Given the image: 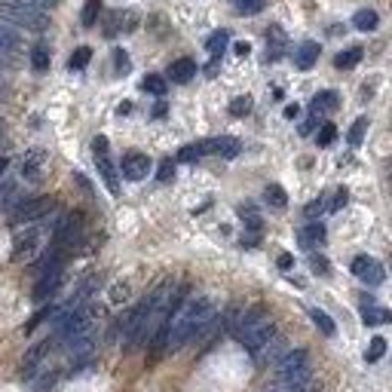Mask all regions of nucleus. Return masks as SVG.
Instances as JSON below:
<instances>
[{
	"instance_id": "nucleus-1",
	"label": "nucleus",
	"mask_w": 392,
	"mask_h": 392,
	"mask_svg": "<svg viewBox=\"0 0 392 392\" xmlns=\"http://www.w3.org/2000/svg\"><path fill=\"white\" fill-rule=\"evenodd\" d=\"M215 316H218V313H215L212 297L200 294V297L184 301V306L175 313V319L169 322V353L181 349L184 344H190V340H200L205 334V328L212 325Z\"/></svg>"
},
{
	"instance_id": "nucleus-2",
	"label": "nucleus",
	"mask_w": 392,
	"mask_h": 392,
	"mask_svg": "<svg viewBox=\"0 0 392 392\" xmlns=\"http://www.w3.org/2000/svg\"><path fill=\"white\" fill-rule=\"evenodd\" d=\"M0 22L25 31H46L49 16L40 6L28 4V0H0Z\"/></svg>"
},
{
	"instance_id": "nucleus-3",
	"label": "nucleus",
	"mask_w": 392,
	"mask_h": 392,
	"mask_svg": "<svg viewBox=\"0 0 392 392\" xmlns=\"http://www.w3.org/2000/svg\"><path fill=\"white\" fill-rule=\"evenodd\" d=\"M53 209H56V202L49 200V196H25V200H19L13 209H9V224L13 227H31V224L43 221Z\"/></svg>"
},
{
	"instance_id": "nucleus-4",
	"label": "nucleus",
	"mask_w": 392,
	"mask_h": 392,
	"mask_svg": "<svg viewBox=\"0 0 392 392\" xmlns=\"http://www.w3.org/2000/svg\"><path fill=\"white\" fill-rule=\"evenodd\" d=\"M306 365H309V353L306 349H288V353L276 362V377H279V383H285V380H294L306 374Z\"/></svg>"
},
{
	"instance_id": "nucleus-5",
	"label": "nucleus",
	"mask_w": 392,
	"mask_h": 392,
	"mask_svg": "<svg viewBox=\"0 0 392 392\" xmlns=\"http://www.w3.org/2000/svg\"><path fill=\"white\" fill-rule=\"evenodd\" d=\"M92 153H96V166H98V172H101V178H105L108 190H110V193H120V178H117V169H113V163H110L108 138H105V135H98L96 141H92Z\"/></svg>"
},
{
	"instance_id": "nucleus-6",
	"label": "nucleus",
	"mask_w": 392,
	"mask_h": 392,
	"mask_svg": "<svg viewBox=\"0 0 392 392\" xmlns=\"http://www.w3.org/2000/svg\"><path fill=\"white\" fill-rule=\"evenodd\" d=\"M349 270H353L356 279H362V282H365V285H371V288H374V285H383V279H386L383 264L374 261V257H368V254H359V257H353Z\"/></svg>"
},
{
	"instance_id": "nucleus-7",
	"label": "nucleus",
	"mask_w": 392,
	"mask_h": 392,
	"mask_svg": "<svg viewBox=\"0 0 392 392\" xmlns=\"http://www.w3.org/2000/svg\"><path fill=\"white\" fill-rule=\"evenodd\" d=\"M120 169H123V178H126V181H144L150 175V157H148V153L132 150V153L123 157Z\"/></svg>"
},
{
	"instance_id": "nucleus-8",
	"label": "nucleus",
	"mask_w": 392,
	"mask_h": 392,
	"mask_svg": "<svg viewBox=\"0 0 392 392\" xmlns=\"http://www.w3.org/2000/svg\"><path fill=\"white\" fill-rule=\"evenodd\" d=\"M40 239H43V233H40V227H28L16 236L13 242V257L16 261H22V257H34L37 249H40Z\"/></svg>"
},
{
	"instance_id": "nucleus-9",
	"label": "nucleus",
	"mask_w": 392,
	"mask_h": 392,
	"mask_svg": "<svg viewBox=\"0 0 392 392\" xmlns=\"http://www.w3.org/2000/svg\"><path fill=\"white\" fill-rule=\"evenodd\" d=\"M276 337H279V334H276V325H273V322H267V325L257 328V331H252V334L239 337V344H242L245 349H249L252 356H257V353H261V349H264L267 344H273Z\"/></svg>"
},
{
	"instance_id": "nucleus-10",
	"label": "nucleus",
	"mask_w": 392,
	"mask_h": 392,
	"mask_svg": "<svg viewBox=\"0 0 392 392\" xmlns=\"http://www.w3.org/2000/svg\"><path fill=\"white\" fill-rule=\"evenodd\" d=\"M49 349H53V340H43V344H37V346L28 349V356H25V362H22V377H34V371L43 365V359L49 356Z\"/></svg>"
},
{
	"instance_id": "nucleus-11",
	"label": "nucleus",
	"mask_w": 392,
	"mask_h": 392,
	"mask_svg": "<svg viewBox=\"0 0 392 392\" xmlns=\"http://www.w3.org/2000/svg\"><path fill=\"white\" fill-rule=\"evenodd\" d=\"M61 285V267L58 270H49L43 276H37V285H34V301H46V297H53Z\"/></svg>"
},
{
	"instance_id": "nucleus-12",
	"label": "nucleus",
	"mask_w": 392,
	"mask_h": 392,
	"mask_svg": "<svg viewBox=\"0 0 392 392\" xmlns=\"http://www.w3.org/2000/svg\"><path fill=\"white\" fill-rule=\"evenodd\" d=\"M202 148H205V153H218V157H224V160H233L236 153H239V141L230 138V135H221V138L202 141Z\"/></svg>"
},
{
	"instance_id": "nucleus-13",
	"label": "nucleus",
	"mask_w": 392,
	"mask_h": 392,
	"mask_svg": "<svg viewBox=\"0 0 392 392\" xmlns=\"http://www.w3.org/2000/svg\"><path fill=\"white\" fill-rule=\"evenodd\" d=\"M43 163H46L43 150H28L22 157V175L28 181H40V175H43Z\"/></svg>"
},
{
	"instance_id": "nucleus-14",
	"label": "nucleus",
	"mask_w": 392,
	"mask_h": 392,
	"mask_svg": "<svg viewBox=\"0 0 392 392\" xmlns=\"http://www.w3.org/2000/svg\"><path fill=\"white\" fill-rule=\"evenodd\" d=\"M196 74V61L193 58H178L169 65V80L172 83H190Z\"/></svg>"
},
{
	"instance_id": "nucleus-15",
	"label": "nucleus",
	"mask_w": 392,
	"mask_h": 392,
	"mask_svg": "<svg viewBox=\"0 0 392 392\" xmlns=\"http://www.w3.org/2000/svg\"><path fill=\"white\" fill-rule=\"evenodd\" d=\"M270 392H319V383H316L313 377H309V371H306V374L294 377V380H285V383H279V386L270 389Z\"/></svg>"
},
{
	"instance_id": "nucleus-16",
	"label": "nucleus",
	"mask_w": 392,
	"mask_h": 392,
	"mask_svg": "<svg viewBox=\"0 0 392 392\" xmlns=\"http://www.w3.org/2000/svg\"><path fill=\"white\" fill-rule=\"evenodd\" d=\"M301 245L304 249H316V245H325V227L319 221H309L301 230Z\"/></svg>"
},
{
	"instance_id": "nucleus-17",
	"label": "nucleus",
	"mask_w": 392,
	"mask_h": 392,
	"mask_svg": "<svg viewBox=\"0 0 392 392\" xmlns=\"http://www.w3.org/2000/svg\"><path fill=\"white\" fill-rule=\"evenodd\" d=\"M319 61V43H313V40H309V43H304L301 49H297L294 53V65L301 68V71H309Z\"/></svg>"
},
{
	"instance_id": "nucleus-18",
	"label": "nucleus",
	"mask_w": 392,
	"mask_h": 392,
	"mask_svg": "<svg viewBox=\"0 0 392 392\" xmlns=\"http://www.w3.org/2000/svg\"><path fill=\"white\" fill-rule=\"evenodd\" d=\"M0 49H6V53H13V56L22 49V37H19L6 22H0Z\"/></svg>"
},
{
	"instance_id": "nucleus-19",
	"label": "nucleus",
	"mask_w": 392,
	"mask_h": 392,
	"mask_svg": "<svg viewBox=\"0 0 392 392\" xmlns=\"http://www.w3.org/2000/svg\"><path fill=\"white\" fill-rule=\"evenodd\" d=\"M334 108H337V92H331V89L319 92V96L309 101V110L313 113H325V110H334Z\"/></svg>"
},
{
	"instance_id": "nucleus-20",
	"label": "nucleus",
	"mask_w": 392,
	"mask_h": 392,
	"mask_svg": "<svg viewBox=\"0 0 392 392\" xmlns=\"http://www.w3.org/2000/svg\"><path fill=\"white\" fill-rule=\"evenodd\" d=\"M359 61H362V46H349V49H344V53H337V56H334V65H337L340 71L356 68Z\"/></svg>"
},
{
	"instance_id": "nucleus-21",
	"label": "nucleus",
	"mask_w": 392,
	"mask_h": 392,
	"mask_svg": "<svg viewBox=\"0 0 392 392\" xmlns=\"http://www.w3.org/2000/svg\"><path fill=\"white\" fill-rule=\"evenodd\" d=\"M309 319L316 322V328L322 331L325 337H334L337 334V325H334V319L325 313V309H309Z\"/></svg>"
},
{
	"instance_id": "nucleus-22",
	"label": "nucleus",
	"mask_w": 392,
	"mask_h": 392,
	"mask_svg": "<svg viewBox=\"0 0 392 392\" xmlns=\"http://www.w3.org/2000/svg\"><path fill=\"white\" fill-rule=\"evenodd\" d=\"M49 61H53V56H49V46H43V43H37L34 49H31V68L34 71H49Z\"/></svg>"
},
{
	"instance_id": "nucleus-23",
	"label": "nucleus",
	"mask_w": 392,
	"mask_h": 392,
	"mask_svg": "<svg viewBox=\"0 0 392 392\" xmlns=\"http://www.w3.org/2000/svg\"><path fill=\"white\" fill-rule=\"evenodd\" d=\"M227 43H230V34H227V31H212L209 40H205V49H209V53L218 58L224 49H227Z\"/></svg>"
},
{
	"instance_id": "nucleus-24",
	"label": "nucleus",
	"mask_w": 392,
	"mask_h": 392,
	"mask_svg": "<svg viewBox=\"0 0 392 392\" xmlns=\"http://www.w3.org/2000/svg\"><path fill=\"white\" fill-rule=\"evenodd\" d=\"M141 89L144 92H150V96H157V98H163L166 96V77H160V74H148L141 80Z\"/></svg>"
},
{
	"instance_id": "nucleus-25",
	"label": "nucleus",
	"mask_w": 392,
	"mask_h": 392,
	"mask_svg": "<svg viewBox=\"0 0 392 392\" xmlns=\"http://www.w3.org/2000/svg\"><path fill=\"white\" fill-rule=\"evenodd\" d=\"M353 25L359 31H374L377 28V13L374 9H359V13L353 16Z\"/></svg>"
},
{
	"instance_id": "nucleus-26",
	"label": "nucleus",
	"mask_w": 392,
	"mask_h": 392,
	"mask_svg": "<svg viewBox=\"0 0 392 392\" xmlns=\"http://www.w3.org/2000/svg\"><path fill=\"white\" fill-rule=\"evenodd\" d=\"M264 200L273 205V209H285L288 205V196H285V190L279 187V184H270V187L264 190Z\"/></svg>"
},
{
	"instance_id": "nucleus-27",
	"label": "nucleus",
	"mask_w": 392,
	"mask_h": 392,
	"mask_svg": "<svg viewBox=\"0 0 392 392\" xmlns=\"http://www.w3.org/2000/svg\"><path fill=\"white\" fill-rule=\"evenodd\" d=\"M89 61H92V49H89V46H77L74 56H71V61H68V68H71V71H83Z\"/></svg>"
},
{
	"instance_id": "nucleus-28",
	"label": "nucleus",
	"mask_w": 392,
	"mask_h": 392,
	"mask_svg": "<svg viewBox=\"0 0 392 392\" xmlns=\"http://www.w3.org/2000/svg\"><path fill=\"white\" fill-rule=\"evenodd\" d=\"M236 13H242V16H254V13H261V9L267 6V0H230Z\"/></svg>"
},
{
	"instance_id": "nucleus-29",
	"label": "nucleus",
	"mask_w": 392,
	"mask_h": 392,
	"mask_svg": "<svg viewBox=\"0 0 392 392\" xmlns=\"http://www.w3.org/2000/svg\"><path fill=\"white\" fill-rule=\"evenodd\" d=\"M98 13H101V0H86L83 16H80L83 28H92V25H96V22H98Z\"/></svg>"
},
{
	"instance_id": "nucleus-30",
	"label": "nucleus",
	"mask_w": 392,
	"mask_h": 392,
	"mask_svg": "<svg viewBox=\"0 0 392 392\" xmlns=\"http://www.w3.org/2000/svg\"><path fill=\"white\" fill-rule=\"evenodd\" d=\"M337 138V129H334V123H322V129L316 132V144L319 148H331Z\"/></svg>"
},
{
	"instance_id": "nucleus-31",
	"label": "nucleus",
	"mask_w": 392,
	"mask_h": 392,
	"mask_svg": "<svg viewBox=\"0 0 392 392\" xmlns=\"http://www.w3.org/2000/svg\"><path fill=\"white\" fill-rule=\"evenodd\" d=\"M200 157H205L202 141H200V144H187V148H181V150H178V163H196Z\"/></svg>"
},
{
	"instance_id": "nucleus-32",
	"label": "nucleus",
	"mask_w": 392,
	"mask_h": 392,
	"mask_svg": "<svg viewBox=\"0 0 392 392\" xmlns=\"http://www.w3.org/2000/svg\"><path fill=\"white\" fill-rule=\"evenodd\" d=\"M383 356H386V340H383V337H374V340L368 344L365 359H368V362H380Z\"/></svg>"
},
{
	"instance_id": "nucleus-33",
	"label": "nucleus",
	"mask_w": 392,
	"mask_h": 392,
	"mask_svg": "<svg viewBox=\"0 0 392 392\" xmlns=\"http://www.w3.org/2000/svg\"><path fill=\"white\" fill-rule=\"evenodd\" d=\"M239 218H242V224L249 227V230H261V224H264L261 215H257L252 205H242V209H239Z\"/></svg>"
},
{
	"instance_id": "nucleus-34",
	"label": "nucleus",
	"mask_w": 392,
	"mask_h": 392,
	"mask_svg": "<svg viewBox=\"0 0 392 392\" xmlns=\"http://www.w3.org/2000/svg\"><path fill=\"white\" fill-rule=\"evenodd\" d=\"M365 132H368V120L359 117V120L353 123V129H349V144H353V148H359V144H362V138H365Z\"/></svg>"
},
{
	"instance_id": "nucleus-35",
	"label": "nucleus",
	"mask_w": 392,
	"mask_h": 392,
	"mask_svg": "<svg viewBox=\"0 0 392 392\" xmlns=\"http://www.w3.org/2000/svg\"><path fill=\"white\" fill-rule=\"evenodd\" d=\"M365 322H368V325L392 322V313H389V309H380V306H374V309H365Z\"/></svg>"
},
{
	"instance_id": "nucleus-36",
	"label": "nucleus",
	"mask_w": 392,
	"mask_h": 392,
	"mask_svg": "<svg viewBox=\"0 0 392 392\" xmlns=\"http://www.w3.org/2000/svg\"><path fill=\"white\" fill-rule=\"evenodd\" d=\"M325 209H328L325 196H319V200H313V202H306V205H304V215H306L309 221H316V218H319V215H322Z\"/></svg>"
},
{
	"instance_id": "nucleus-37",
	"label": "nucleus",
	"mask_w": 392,
	"mask_h": 392,
	"mask_svg": "<svg viewBox=\"0 0 392 392\" xmlns=\"http://www.w3.org/2000/svg\"><path fill=\"white\" fill-rule=\"evenodd\" d=\"M249 110H252V98L249 96H239V98L230 101V113H233V117H245Z\"/></svg>"
},
{
	"instance_id": "nucleus-38",
	"label": "nucleus",
	"mask_w": 392,
	"mask_h": 392,
	"mask_svg": "<svg viewBox=\"0 0 392 392\" xmlns=\"http://www.w3.org/2000/svg\"><path fill=\"white\" fill-rule=\"evenodd\" d=\"M346 200H349V193H346L344 187H340V190L331 196V200H328V212H340V209L346 205Z\"/></svg>"
},
{
	"instance_id": "nucleus-39",
	"label": "nucleus",
	"mask_w": 392,
	"mask_h": 392,
	"mask_svg": "<svg viewBox=\"0 0 392 392\" xmlns=\"http://www.w3.org/2000/svg\"><path fill=\"white\" fill-rule=\"evenodd\" d=\"M56 371H49V374H43V377H40L37 380V386H34V392H49V389H53L56 386Z\"/></svg>"
},
{
	"instance_id": "nucleus-40",
	"label": "nucleus",
	"mask_w": 392,
	"mask_h": 392,
	"mask_svg": "<svg viewBox=\"0 0 392 392\" xmlns=\"http://www.w3.org/2000/svg\"><path fill=\"white\" fill-rule=\"evenodd\" d=\"M113 61H117V71H120V74H126V71H129V56L123 53V49H113Z\"/></svg>"
},
{
	"instance_id": "nucleus-41",
	"label": "nucleus",
	"mask_w": 392,
	"mask_h": 392,
	"mask_svg": "<svg viewBox=\"0 0 392 392\" xmlns=\"http://www.w3.org/2000/svg\"><path fill=\"white\" fill-rule=\"evenodd\" d=\"M157 178H160V181H172V178H175V163H172V160L163 163L160 172H157Z\"/></svg>"
},
{
	"instance_id": "nucleus-42",
	"label": "nucleus",
	"mask_w": 392,
	"mask_h": 392,
	"mask_svg": "<svg viewBox=\"0 0 392 392\" xmlns=\"http://www.w3.org/2000/svg\"><path fill=\"white\" fill-rule=\"evenodd\" d=\"M126 297H129V285H126V282H120V285H117V288H113V292H110V301H113V304L126 301Z\"/></svg>"
},
{
	"instance_id": "nucleus-43",
	"label": "nucleus",
	"mask_w": 392,
	"mask_h": 392,
	"mask_svg": "<svg viewBox=\"0 0 392 392\" xmlns=\"http://www.w3.org/2000/svg\"><path fill=\"white\" fill-rule=\"evenodd\" d=\"M309 261H313V270H316V273H322V276L328 273V264H325V257H322V254H313Z\"/></svg>"
},
{
	"instance_id": "nucleus-44",
	"label": "nucleus",
	"mask_w": 392,
	"mask_h": 392,
	"mask_svg": "<svg viewBox=\"0 0 392 392\" xmlns=\"http://www.w3.org/2000/svg\"><path fill=\"white\" fill-rule=\"evenodd\" d=\"M316 129H322V126H319V120H316V117H309V120L304 123V126H301L304 135H309V132H316Z\"/></svg>"
},
{
	"instance_id": "nucleus-45",
	"label": "nucleus",
	"mask_w": 392,
	"mask_h": 392,
	"mask_svg": "<svg viewBox=\"0 0 392 392\" xmlns=\"http://www.w3.org/2000/svg\"><path fill=\"white\" fill-rule=\"evenodd\" d=\"M279 267H282V270H292V267H294V257H292V254H279Z\"/></svg>"
},
{
	"instance_id": "nucleus-46",
	"label": "nucleus",
	"mask_w": 392,
	"mask_h": 392,
	"mask_svg": "<svg viewBox=\"0 0 392 392\" xmlns=\"http://www.w3.org/2000/svg\"><path fill=\"white\" fill-rule=\"evenodd\" d=\"M13 65V53H6V49H0V68H9Z\"/></svg>"
},
{
	"instance_id": "nucleus-47",
	"label": "nucleus",
	"mask_w": 392,
	"mask_h": 392,
	"mask_svg": "<svg viewBox=\"0 0 392 392\" xmlns=\"http://www.w3.org/2000/svg\"><path fill=\"white\" fill-rule=\"evenodd\" d=\"M249 53H252L249 43H236V56H249Z\"/></svg>"
},
{
	"instance_id": "nucleus-48",
	"label": "nucleus",
	"mask_w": 392,
	"mask_h": 392,
	"mask_svg": "<svg viewBox=\"0 0 392 392\" xmlns=\"http://www.w3.org/2000/svg\"><path fill=\"white\" fill-rule=\"evenodd\" d=\"M285 117L294 120V117H297V105H288V108H285Z\"/></svg>"
},
{
	"instance_id": "nucleus-49",
	"label": "nucleus",
	"mask_w": 392,
	"mask_h": 392,
	"mask_svg": "<svg viewBox=\"0 0 392 392\" xmlns=\"http://www.w3.org/2000/svg\"><path fill=\"white\" fill-rule=\"evenodd\" d=\"M6 166H9V160H6V157H0V178H4V172H6Z\"/></svg>"
},
{
	"instance_id": "nucleus-50",
	"label": "nucleus",
	"mask_w": 392,
	"mask_h": 392,
	"mask_svg": "<svg viewBox=\"0 0 392 392\" xmlns=\"http://www.w3.org/2000/svg\"><path fill=\"white\" fill-rule=\"evenodd\" d=\"M40 4H46V6H56V4H58V0H40Z\"/></svg>"
},
{
	"instance_id": "nucleus-51",
	"label": "nucleus",
	"mask_w": 392,
	"mask_h": 392,
	"mask_svg": "<svg viewBox=\"0 0 392 392\" xmlns=\"http://www.w3.org/2000/svg\"><path fill=\"white\" fill-rule=\"evenodd\" d=\"M389 181H392V163H389Z\"/></svg>"
},
{
	"instance_id": "nucleus-52",
	"label": "nucleus",
	"mask_w": 392,
	"mask_h": 392,
	"mask_svg": "<svg viewBox=\"0 0 392 392\" xmlns=\"http://www.w3.org/2000/svg\"><path fill=\"white\" fill-rule=\"evenodd\" d=\"M0 132H4V123H0Z\"/></svg>"
}]
</instances>
